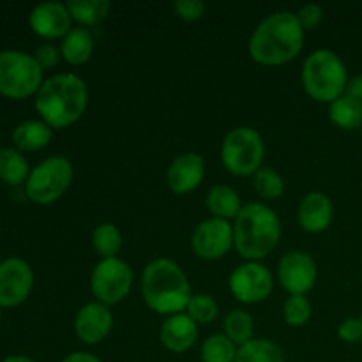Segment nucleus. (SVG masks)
Here are the masks:
<instances>
[{
	"instance_id": "obj_12",
	"label": "nucleus",
	"mask_w": 362,
	"mask_h": 362,
	"mask_svg": "<svg viewBox=\"0 0 362 362\" xmlns=\"http://www.w3.org/2000/svg\"><path fill=\"white\" fill-rule=\"evenodd\" d=\"M317 278V264L304 251H288L279 260L278 279L290 296H306L315 286Z\"/></svg>"
},
{
	"instance_id": "obj_9",
	"label": "nucleus",
	"mask_w": 362,
	"mask_h": 362,
	"mask_svg": "<svg viewBox=\"0 0 362 362\" xmlns=\"http://www.w3.org/2000/svg\"><path fill=\"white\" fill-rule=\"evenodd\" d=\"M133 286V271L120 258H103L90 276V288L98 303L115 306L122 303Z\"/></svg>"
},
{
	"instance_id": "obj_16",
	"label": "nucleus",
	"mask_w": 362,
	"mask_h": 362,
	"mask_svg": "<svg viewBox=\"0 0 362 362\" xmlns=\"http://www.w3.org/2000/svg\"><path fill=\"white\" fill-rule=\"evenodd\" d=\"M205 177V161L197 152L177 156L166 172V182L175 194H186L197 189Z\"/></svg>"
},
{
	"instance_id": "obj_29",
	"label": "nucleus",
	"mask_w": 362,
	"mask_h": 362,
	"mask_svg": "<svg viewBox=\"0 0 362 362\" xmlns=\"http://www.w3.org/2000/svg\"><path fill=\"white\" fill-rule=\"evenodd\" d=\"M253 187L264 200H278L285 193V180L281 173L276 172L271 166H262L253 175Z\"/></svg>"
},
{
	"instance_id": "obj_14",
	"label": "nucleus",
	"mask_w": 362,
	"mask_h": 362,
	"mask_svg": "<svg viewBox=\"0 0 362 362\" xmlns=\"http://www.w3.org/2000/svg\"><path fill=\"white\" fill-rule=\"evenodd\" d=\"M113 327V315L101 303H88L78 310L74 317V332L78 339L87 345H98L108 338Z\"/></svg>"
},
{
	"instance_id": "obj_15",
	"label": "nucleus",
	"mask_w": 362,
	"mask_h": 362,
	"mask_svg": "<svg viewBox=\"0 0 362 362\" xmlns=\"http://www.w3.org/2000/svg\"><path fill=\"white\" fill-rule=\"evenodd\" d=\"M30 28L37 35L45 39H57L66 37L71 32V16L67 4L62 2H42L32 9L28 16Z\"/></svg>"
},
{
	"instance_id": "obj_21",
	"label": "nucleus",
	"mask_w": 362,
	"mask_h": 362,
	"mask_svg": "<svg viewBox=\"0 0 362 362\" xmlns=\"http://www.w3.org/2000/svg\"><path fill=\"white\" fill-rule=\"evenodd\" d=\"M205 205L211 211L212 218L226 219V221L232 218H237L240 209L244 207L240 204V194L232 186H226V184H216V186H212L209 189L207 198H205Z\"/></svg>"
},
{
	"instance_id": "obj_1",
	"label": "nucleus",
	"mask_w": 362,
	"mask_h": 362,
	"mask_svg": "<svg viewBox=\"0 0 362 362\" xmlns=\"http://www.w3.org/2000/svg\"><path fill=\"white\" fill-rule=\"evenodd\" d=\"M304 28L292 11H276L260 21L251 34L250 55L262 66H283L300 53Z\"/></svg>"
},
{
	"instance_id": "obj_25",
	"label": "nucleus",
	"mask_w": 362,
	"mask_h": 362,
	"mask_svg": "<svg viewBox=\"0 0 362 362\" xmlns=\"http://www.w3.org/2000/svg\"><path fill=\"white\" fill-rule=\"evenodd\" d=\"M67 9L81 27H94L108 16L112 4L108 0H69Z\"/></svg>"
},
{
	"instance_id": "obj_34",
	"label": "nucleus",
	"mask_w": 362,
	"mask_h": 362,
	"mask_svg": "<svg viewBox=\"0 0 362 362\" xmlns=\"http://www.w3.org/2000/svg\"><path fill=\"white\" fill-rule=\"evenodd\" d=\"M60 57H62V53H60V48H57L55 45H41L34 53L35 62L39 64L42 71L55 67L60 62Z\"/></svg>"
},
{
	"instance_id": "obj_10",
	"label": "nucleus",
	"mask_w": 362,
	"mask_h": 362,
	"mask_svg": "<svg viewBox=\"0 0 362 362\" xmlns=\"http://www.w3.org/2000/svg\"><path fill=\"white\" fill-rule=\"evenodd\" d=\"M272 274L260 262H246L233 269L228 286L232 296L243 304H258L272 292Z\"/></svg>"
},
{
	"instance_id": "obj_33",
	"label": "nucleus",
	"mask_w": 362,
	"mask_h": 362,
	"mask_svg": "<svg viewBox=\"0 0 362 362\" xmlns=\"http://www.w3.org/2000/svg\"><path fill=\"white\" fill-rule=\"evenodd\" d=\"M297 20L303 25L304 30H313L324 20V9L318 4H304L299 11H297Z\"/></svg>"
},
{
	"instance_id": "obj_11",
	"label": "nucleus",
	"mask_w": 362,
	"mask_h": 362,
	"mask_svg": "<svg viewBox=\"0 0 362 362\" xmlns=\"http://www.w3.org/2000/svg\"><path fill=\"white\" fill-rule=\"evenodd\" d=\"M233 246V225L226 219L209 218L194 228L191 250L202 260L214 262L225 257Z\"/></svg>"
},
{
	"instance_id": "obj_39",
	"label": "nucleus",
	"mask_w": 362,
	"mask_h": 362,
	"mask_svg": "<svg viewBox=\"0 0 362 362\" xmlns=\"http://www.w3.org/2000/svg\"><path fill=\"white\" fill-rule=\"evenodd\" d=\"M0 320H2V306H0Z\"/></svg>"
},
{
	"instance_id": "obj_31",
	"label": "nucleus",
	"mask_w": 362,
	"mask_h": 362,
	"mask_svg": "<svg viewBox=\"0 0 362 362\" xmlns=\"http://www.w3.org/2000/svg\"><path fill=\"white\" fill-rule=\"evenodd\" d=\"M283 318L290 327H303L311 318V303L306 296H290L283 304Z\"/></svg>"
},
{
	"instance_id": "obj_2",
	"label": "nucleus",
	"mask_w": 362,
	"mask_h": 362,
	"mask_svg": "<svg viewBox=\"0 0 362 362\" xmlns=\"http://www.w3.org/2000/svg\"><path fill=\"white\" fill-rule=\"evenodd\" d=\"M87 105V83L73 73H60L48 78L35 94V110L52 129H62L78 122Z\"/></svg>"
},
{
	"instance_id": "obj_28",
	"label": "nucleus",
	"mask_w": 362,
	"mask_h": 362,
	"mask_svg": "<svg viewBox=\"0 0 362 362\" xmlns=\"http://www.w3.org/2000/svg\"><path fill=\"white\" fill-rule=\"evenodd\" d=\"M237 345L226 334H212L202 345L204 362H235Z\"/></svg>"
},
{
	"instance_id": "obj_5",
	"label": "nucleus",
	"mask_w": 362,
	"mask_h": 362,
	"mask_svg": "<svg viewBox=\"0 0 362 362\" xmlns=\"http://www.w3.org/2000/svg\"><path fill=\"white\" fill-rule=\"evenodd\" d=\"M303 87L318 103L336 101L345 94L349 73L343 60L332 49H315L303 64Z\"/></svg>"
},
{
	"instance_id": "obj_23",
	"label": "nucleus",
	"mask_w": 362,
	"mask_h": 362,
	"mask_svg": "<svg viewBox=\"0 0 362 362\" xmlns=\"http://www.w3.org/2000/svg\"><path fill=\"white\" fill-rule=\"evenodd\" d=\"M30 166L25 156L16 148H0V180L9 186H20L27 182Z\"/></svg>"
},
{
	"instance_id": "obj_13",
	"label": "nucleus",
	"mask_w": 362,
	"mask_h": 362,
	"mask_svg": "<svg viewBox=\"0 0 362 362\" xmlns=\"http://www.w3.org/2000/svg\"><path fill=\"white\" fill-rule=\"evenodd\" d=\"M34 286L32 267L21 258L0 262V306L16 308L27 300Z\"/></svg>"
},
{
	"instance_id": "obj_27",
	"label": "nucleus",
	"mask_w": 362,
	"mask_h": 362,
	"mask_svg": "<svg viewBox=\"0 0 362 362\" xmlns=\"http://www.w3.org/2000/svg\"><path fill=\"white\" fill-rule=\"evenodd\" d=\"M255 320L247 311L232 310L225 317V334L232 339L235 345L243 346L253 339Z\"/></svg>"
},
{
	"instance_id": "obj_40",
	"label": "nucleus",
	"mask_w": 362,
	"mask_h": 362,
	"mask_svg": "<svg viewBox=\"0 0 362 362\" xmlns=\"http://www.w3.org/2000/svg\"><path fill=\"white\" fill-rule=\"evenodd\" d=\"M361 322H362V313H361Z\"/></svg>"
},
{
	"instance_id": "obj_30",
	"label": "nucleus",
	"mask_w": 362,
	"mask_h": 362,
	"mask_svg": "<svg viewBox=\"0 0 362 362\" xmlns=\"http://www.w3.org/2000/svg\"><path fill=\"white\" fill-rule=\"evenodd\" d=\"M218 303L207 293H197L191 297L186 308V315L197 324H211L218 317Z\"/></svg>"
},
{
	"instance_id": "obj_17",
	"label": "nucleus",
	"mask_w": 362,
	"mask_h": 362,
	"mask_svg": "<svg viewBox=\"0 0 362 362\" xmlns=\"http://www.w3.org/2000/svg\"><path fill=\"white\" fill-rule=\"evenodd\" d=\"M334 218V205L331 198L320 191H311L300 200L297 209V219L303 230L310 233H320L331 226Z\"/></svg>"
},
{
	"instance_id": "obj_36",
	"label": "nucleus",
	"mask_w": 362,
	"mask_h": 362,
	"mask_svg": "<svg viewBox=\"0 0 362 362\" xmlns=\"http://www.w3.org/2000/svg\"><path fill=\"white\" fill-rule=\"evenodd\" d=\"M345 94L350 98L362 101V74H356V76L349 78V83H346Z\"/></svg>"
},
{
	"instance_id": "obj_26",
	"label": "nucleus",
	"mask_w": 362,
	"mask_h": 362,
	"mask_svg": "<svg viewBox=\"0 0 362 362\" xmlns=\"http://www.w3.org/2000/svg\"><path fill=\"white\" fill-rule=\"evenodd\" d=\"M92 246L103 258H117L122 250V233L113 223H101L92 232Z\"/></svg>"
},
{
	"instance_id": "obj_32",
	"label": "nucleus",
	"mask_w": 362,
	"mask_h": 362,
	"mask_svg": "<svg viewBox=\"0 0 362 362\" xmlns=\"http://www.w3.org/2000/svg\"><path fill=\"white\" fill-rule=\"evenodd\" d=\"M175 14L184 21H197L205 16L207 4L204 0H175L173 4Z\"/></svg>"
},
{
	"instance_id": "obj_35",
	"label": "nucleus",
	"mask_w": 362,
	"mask_h": 362,
	"mask_svg": "<svg viewBox=\"0 0 362 362\" xmlns=\"http://www.w3.org/2000/svg\"><path fill=\"white\" fill-rule=\"evenodd\" d=\"M338 336L345 343H359L362 339V322L361 318H346L339 324Z\"/></svg>"
},
{
	"instance_id": "obj_3",
	"label": "nucleus",
	"mask_w": 362,
	"mask_h": 362,
	"mask_svg": "<svg viewBox=\"0 0 362 362\" xmlns=\"http://www.w3.org/2000/svg\"><path fill=\"white\" fill-rule=\"evenodd\" d=\"M141 296L152 311L172 317L186 311L193 292L186 272L177 262L156 258L144 269Z\"/></svg>"
},
{
	"instance_id": "obj_4",
	"label": "nucleus",
	"mask_w": 362,
	"mask_h": 362,
	"mask_svg": "<svg viewBox=\"0 0 362 362\" xmlns=\"http://www.w3.org/2000/svg\"><path fill=\"white\" fill-rule=\"evenodd\" d=\"M281 239L279 216L269 205L253 202L240 209L233 223V246L247 262H258L276 250Z\"/></svg>"
},
{
	"instance_id": "obj_38",
	"label": "nucleus",
	"mask_w": 362,
	"mask_h": 362,
	"mask_svg": "<svg viewBox=\"0 0 362 362\" xmlns=\"http://www.w3.org/2000/svg\"><path fill=\"white\" fill-rule=\"evenodd\" d=\"M2 362H35V361L30 359V357H25V356H9V357H6Z\"/></svg>"
},
{
	"instance_id": "obj_8",
	"label": "nucleus",
	"mask_w": 362,
	"mask_h": 362,
	"mask_svg": "<svg viewBox=\"0 0 362 362\" xmlns=\"http://www.w3.org/2000/svg\"><path fill=\"white\" fill-rule=\"evenodd\" d=\"M42 85V69L34 55L7 49L0 53V94L25 99L37 94Z\"/></svg>"
},
{
	"instance_id": "obj_7",
	"label": "nucleus",
	"mask_w": 362,
	"mask_h": 362,
	"mask_svg": "<svg viewBox=\"0 0 362 362\" xmlns=\"http://www.w3.org/2000/svg\"><path fill=\"white\" fill-rule=\"evenodd\" d=\"M73 177L74 170L69 159L64 156H52L30 170L25 184V193L34 204H55L69 189Z\"/></svg>"
},
{
	"instance_id": "obj_20",
	"label": "nucleus",
	"mask_w": 362,
	"mask_h": 362,
	"mask_svg": "<svg viewBox=\"0 0 362 362\" xmlns=\"http://www.w3.org/2000/svg\"><path fill=\"white\" fill-rule=\"evenodd\" d=\"M60 53H62V59L71 66H81L88 62L94 53V37L90 30L83 27L71 28L69 34L60 42Z\"/></svg>"
},
{
	"instance_id": "obj_24",
	"label": "nucleus",
	"mask_w": 362,
	"mask_h": 362,
	"mask_svg": "<svg viewBox=\"0 0 362 362\" xmlns=\"http://www.w3.org/2000/svg\"><path fill=\"white\" fill-rule=\"evenodd\" d=\"M235 362H285V354L271 339H251L239 346Z\"/></svg>"
},
{
	"instance_id": "obj_22",
	"label": "nucleus",
	"mask_w": 362,
	"mask_h": 362,
	"mask_svg": "<svg viewBox=\"0 0 362 362\" xmlns=\"http://www.w3.org/2000/svg\"><path fill=\"white\" fill-rule=\"evenodd\" d=\"M329 119L341 129H359L362 126V101L343 94L329 105Z\"/></svg>"
},
{
	"instance_id": "obj_19",
	"label": "nucleus",
	"mask_w": 362,
	"mask_h": 362,
	"mask_svg": "<svg viewBox=\"0 0 362 362\" xmlns=\"http://www.w3.org/2000/svg\"><path fill=\"white\" fill-rule=\"evenodd\" d=\"M53 129L45 120H23L13 131V141L20 151L35 152L52 141Z\"/></svg>"
},
{
	"instance_id": "obj_37",
	"label": "nucleus",
	"mask_w": 362,
	"mask_h": 362,
	"mask_svg": "<svg viewBox=\"0 0 362 362\" xmlns=\"http://www.w3.org/2000/svg\"><path fill=\"white\" fill-rule=\"evenodd\" d=\"M62 362H103V361L98 359V357L92 356V354L88 352H73L67 357H64Z\"/></svg>"
},
{
	"instance_id": "obj_6",
	"label": "nucleus",
	"mask_w": 362,
	"mask_h": 362,
	"mask_svg": "<svg viewBox=\"0 0 362 362\" xmlns=\"http://www.w3.org/2000/svg\"><path fill=\"white\" fill-rule=\"evenodd\" d=\"M265 145L262 134L253 127H235L228 131L221 145V161L235 177L255 175L262 168Z\"/></svg>"
},
{
	"instance_id": "obj_18",
	"label": "nucleus",
	"mask_w": 362,
	"mask_h": 362,
	"mask_svg": "<svg viewBox=\"0 0 362 362\" xmlns=\"http://www.w3.org/2000/svg\"><path fill=\"white\" fill-rule=\"evenodd\" d=\"M163 346L173 354H184L193 349L198 339V324L186 313H177L166 318L159 331Z\"/></svg>"
}]
</instances>
